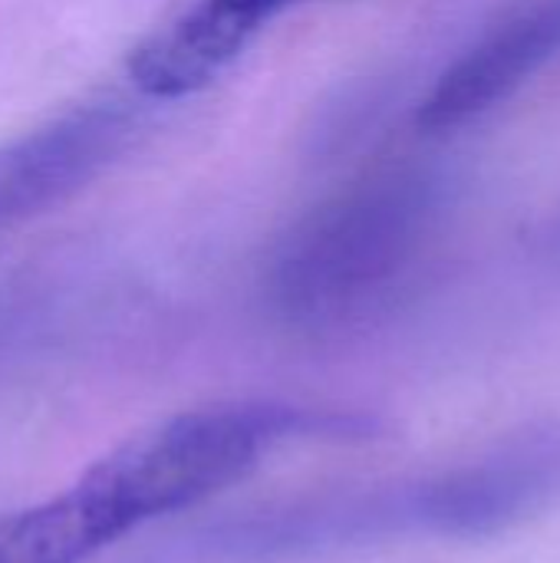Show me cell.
Segmentation results:
<instances>
[{
    "label": "cell",
    "mask_w": 560,
    "mask_h": 563,
    "mask_svg": "<svg viewBox=\"0 0 560 563\" xmlns=\"http://www.w3.org/2000/svg\"><path fill=\"white\" fill-rule=\"evenodd\" d=\"M300 3L307 0H188L132 46L129 82L149 99L201 92L248 53L271 20Z\"/></svg>",
    "instance_id": "obj_5"
},
{
    "label": "cell",
    "mask_w": 560,
    "mask_h": 563,
    "mask_svg": "<svg viewBox=\"0 0 560 563\" xmlns=\"http://www.w3.org/2000/svg\"><path fill=\"white\" fill-rule=\"evenodd\" d=\"M112 541L119 534L79 485L0 515V563H86Z\"/></svg>",
    "instance_id": "obj_7"
},
{
    "label": "cell",
    "mask_w": 560,
    "mask_h": 563,
    "mask_svg": "<svg viewBox=\"0 0 560 563\" xmlns=\"http://www.w3.org/2000/svg\"><path fill=\"white\" fill-rule=\"evenodd\" d=\"M132 132L129 102L99 99L0 142V234L99 178Z\"/></svg>",
    "instance_id": "obj_4"
},
{
    "label": "cell",
    "mask_w": 560,
    "mask_h": 563,
    "mask_svg": "<svg viewBox=\"0 0 560 563\" xmlns=\"http://www.w3.org/2000/svg\"><path fill=\"white\" fill-rule=\"evenodd\" d=\"M436 221V191L413 172H383L310 208L274 247L264 297L300 333H337L406 284Z\"/></svg>",
    "instance_id": "obj_1"
},
{
    "label": "cell",
    "mask_w": 560,
    "mask_h": 563,
    "mask_svg": "<svg viewBox=\"0 0 560 563\" xmlns=\"http://www.w3.org/2000/svg\"><path fill=\"white\" fill-rule=\"evenodd\" d=\"M560 53V0H525L482 33L426 92L416 122L426 132L459 129L508 99Z\"/></svg>",
    "instance_id": "obj_6"
},
{
    "label": "cell",
    "mask_w": 560,
    "mask_h": 563,
    "mask_svg": "<svg viewBox=\"0 0 560 563\" xmlns=\"http://www.w3.org/2000/svg\"><path fill=\"white\" fill-rule=\"evenodd\" d=\"M560 492V439L525 442L512 455L442 478L264 511L211 531L238 558H281L393 534H488Z\"/></svg>",
    "instance_id": "obj_3"
},
{
    "label": "cell",
    "mask_w": 560,
    "mask_h": 563,
    "mask_svg": "<svg viewBox=\"0 0 560 563\" xmlns=\"http://www.w3.org/2000/svg\"><path fill=\"white\" fill-rule=\"evenodd\" d=\"M376 419L290 402H221L155 422L109 455L79 485L122 534L191 508L248 478L267 452L300 439L356 442L376 435Z\"/></svg>",
    "instance_id": "obj_2"
}]
</instances>
